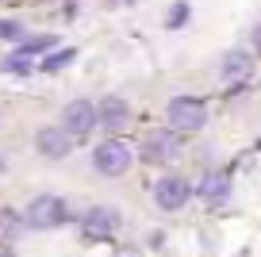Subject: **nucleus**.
<instances>
[{"label": "nucleus", "mask_w": 261, "mask_h": 257, "mask_svg": "<svg viewBox=\"0 0 261 257\" xmlns=\"http://www.w3.org/2000/svg\"><path fill=\"white\" fill-rule=\"evenodd\" d=\"M185 19H188V4L180 0V4H173V8H169V16H165V27H173V31H177Z\"/></svg>", "instance_id": "dca6fc26"}, {"label": "nucleus", "mask_w": 261, "mask_h": 257, "mask_svg": "<svg viewBox=\"0 0 261 257\" xmlns=\"http://www.w3.org/2000/svg\"><path fill=\"white\" fill-rule=\"evenodd\" d=\"M0 257H12V253H8V249H0Z\"/></svg>", "instance_id": "6ab92c4d"}, {"label": "nucleus", "mask_w": 261, "mask_h": 257, "mask_svg": "<svg viewBox=\"0 0 261 257\" xmlns=\"http://www.w3.org/2000/svg\"><path fill=\"white\" fill-rule=\"evenodd\" d=\"M123 226V215L115 208H92L81 215V234L89 242H104V238H115Z\"/></svg>", "instance_id": "39448f33"}, {"label": "nucleus", "mask_w": 261, "mask_h": 257, "mask_svg": "<svg viewBox=\"0 0 261 257\" xmlns=\"http://www.w3.org/2000/svg\"><path fill=\"white\" fill-rule=\"evenodd\" d=\"M165 119H169V127L177 131H200L207 123V104L196 96H173L169 108H165Z\"/></svg>", "instance_id": "7ed1b4c3"}, {"label": "nucleus", "mask_w": 261, "mask_h": 257, "mask_svg": "<svg viewBox=\"0 0 261 257\" xmlns=\"http://www.w3.org/2000/svg\"><path fill=\"white\" fill-rule=\"evenodd\" d=\"M65 223H69V208L62 196H35L23 211V226H31V230H54Z\"/></svg>", "instance_id": "f257e3e1"}, {"label": "nucleus", "mask_w": 261, "mask_h": 257, "mask_svg": "<svg viewBox=\"0 0 261 257\" xmlns=\"http://www.w3.org/2000/svg\"><path fill=\"white\" fill-rule=\"evenodd\" d=\"M127 123H130V104H127V100L108 96V100H100V104H96V127L119 131V127H127Z\"/></svg>", "instance_id": "1a4fd4ad"}, {"label": "nucleus", "mask_w": 261, "mask_h": 257, "mask_svg": "<svg viewBox=\"0 0 261 257\" xmlns=\"http://www.w3.org/2000/svg\"><path fill=\"white\" fill-rule=\"evenodd\" d=\"M73 142H77V138L69 135V131L62 127V123H58V127H42L39 135H35V146H39V153H42V158H50V161L69 158Z\"/></svg>", "instance_id": "0eeeda50"}, {"label": "nucleus", "mask_w": 261, "mask_h": 257, "mask_svg": "<svg viewBox=\"0 0 261 257\" xmlns=\"http://www.w3.org/2000/svg\"><path fill=\"white\" fill-rule=\"evenodd\" d=\"M0 39H8V42H23V27H19L16 19H0Z\"/></svg>", "instance_id": "2eb2a0df"}, {"label": "nucleus", "mask_w": 261, "mask_h": 257, "mask_svg": "<svg viewBox=\"0 0 261 257\" xmlns=\"http://www.w3.org/2000/svg\"><path fill=\"white\" fill-rule=\"evenodd\" d=\"M73 58H77V50L65 46V50H58V54H46V58H42V69H46V73H58V69H65V65L73 62Z\"/></svg>", "instance_id": "f8f14e48"}, {"label": "nucleus", "mask_w": 261, "mask_h": 257, "mask_svg": "<svg viewBox=\"0 0 261 257\" xmlns=\"http://www.w3.org/2000/svg\"><path fill=\"white\" fill-rule=\"evenodd\" d=\"M4 73H31V54H27V50L12 54L8 62H4Z\"/></svg>", "instance_id": "4468645a"}, {"label": "nucleus", "mask_w": 261, "mask_h": 257, "mask_svg": "<svg viewBox=\"0 0 261 257\" xmlns=\"http://www.w3.org/2000/svg\"><path fill=\"white\" fill-rule=\"evenodd\" d=\"M180 150H185V142H180L177 131H150L146 138H142V161L146 165H169V161L180 158Z\"/></svg>", "instance_id": "20e7f679"}, {"label": "nucleus", "mask_w": 261, "mask_h": 257, "mask_svg": "<svg viewBox=\"0 0 261 257\" xmlns=\"http://www.w3.org/2000/svg\"><path fill=\"white\" fill-rule=\"evenodd\" d=\"M253 46H257V50H261V23H257V27H253Z\"/></svg>", "instance_id": "f3484780"}, {"label": "nucleus", "mask_w": 261, "mask_h": 257, "mask_svg": "<svg viewBox=\"0 0 261 257\" xmlns=\"http://www.w3.org/2000/svg\"><path fill=\"white\" fill-rule=\"evenodd\" d=\"M19 226H23V215H16V211H0V238H16Z\"/></svg>", "instance_id": "ddd939ff"}, {"label": "nucleus", "mask_w": 261, "mask_h": 257, "mask_svg": "<svg viewBox=\"0 0 261 257\" xmlns=\"http://www.w3.org/2000/svg\"><path fill=\"white\" fill-rule=\"evenodd\" d=\"M196 192L204 196L207 203H219V200H227V192H230V181H227V173H219V169L204 173V181H200V188H196Z\"/></svg>", "instance_id": "9b49d317"}, {"label": "nucleus", "mask_w": 261, "mask_h": 257, "mask_svg": "<svg viewBox=\"0 0 261 257\" xmlns=\"http://www.w3.org/2000/svg\"><path fill=\"white\" fill-rule=\"evenodd\" d=\"M130 161H135V153H130V146L123 142V138H104V142L92 150V165H96V173H104V177H123L130 169Z\"/></svg>", "instance_id": "f03ea898"}, {"label": "nucleus", "mask_w": 261, "mask_h": 257, "mask_svg": "<svg viewBox=\"0 0 261 257\" xmlns=\"http://www.w3.org/2000/svg\"><path fill=\"white\" fill-rule=\"evenodd\" d=\"M62 127L73 138H89L92 131H96V104H89V100H69V104L62 108Z\"/></svg>", "instance_id": "423d86ee"}, {"label": "nucleus", "mask_w": 261, "mask_h": 257, "mask_svg": "<svg viewBox=\"0 0 261 257\" xmlns=\"http://www.w3.org/2000/svg\"><path fill=\"white\" fill-rule=\"evenodd\" d=\"M219 73H223V81H227V85H246V81H250V73H253V58L246 54V50H227V54H223Z\"/></svg>", "instance_id": "9d476101"}, {"label": "nucleus", "mask_w": 261, "mask_h": 257, "mask_svg": "<svg viewBox=\"0 0 261 257\" xmlns=\"http://www.w3.org/2000/svg\"><path fill=\"white\" fill-rule=\"evenodd\" d=\"M115 257H139V253H135V249H119Z\"/></svg>", "instance_id": "a211bd4d"}, {"label": "nucleus", "mask_w": 261, "mask_h": 257, "mask_svg": "<svg viewBox=\"0 0 261 257\" xmlns=\"http://www.w3.org/2000/svg\"><path fill=\"white\" fill-rule=\"evenodd\" d=\"M188 196H192V185L185 177H162L154 185V200L162 211H180L188 203Z\"/></svg>", "instance_id": "6e6552de"}]
</instances>
